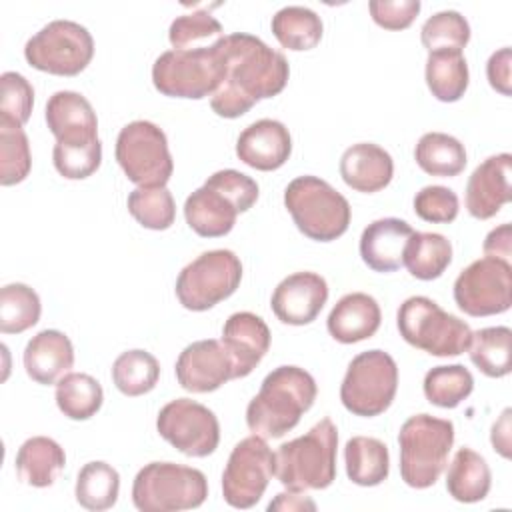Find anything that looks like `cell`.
I'll list each match as a JSON object with an SVG mask.
<instances>
[{
	"label": "cell",
	"mask_w": 512,
	"mask_h": 512,
	"mask_svg": "<svg viewBox=\"0 0 512 512\" xmlns=\"http://www.w3.org/2000/svg\"><path fill=\"white\" fill-rule=\"evenodd\" d=\"M224 78L210 98L222 118H238L256 102L278 96L290 76L288 60L258 36L234 32L220 38Z\"/></svg>",
	"instance_id": "cell-1"
},
{
	"label": "cell",
	"mask_w": 512,
	"mask_h": 512,
	"mask_svg": "<svg viewBox=\"0 0 512 512\" xmlns=\"http://www.w3.org/2000/svg\"><path fill=\"white\" fill-rule=\"evenodd\" d=\"M318 386L300 366H278L266 374L258 394L248 402L246 424L252 434L280 438L290 432L316 400Z\"/></svg>",
	"instance_id": "cell-2"
},
{
	"label": "cell",
	"mask_w": 512,
	"mask_h": 512,
	"mask_svg": "<svg viewBox=\"0 0 512 512\" xmlns=\"http://www.w3.org/2000/svg\"><path fill=\"white\" fill-rule=\"evenodd\" d=\"M338 430L330 418L316 422L304 436L284 442L274 454L278 482L294 492L324 490L336 478Z\"/></svg>",
	"instance_id": "cell-3"
},
{
	"label": "cell",
	"mask_w": 512,
	"mask_h": 512,
	"mask_svg": "<svg viewBox=\"0 0 512 512\" xmlns=\"http://www.w3.org/2000/svg\"><path fill=\"white\" fill-rule=\"evenodd\" d=\"M454 444V424L430 414L410 416L400 432V476L416 490L436 484Z\"/></svg>",
	"instance_id": "cell-4"
},
{
	"label": "cell",
	"mask_w": 512,
	"mask_h": 512,
	"mask_svg": "<svg viewBox=\"0 0 512 512\" xmlns=\"http://www.w3.org/2000/svg\"><path fill=\"white\" fill-rule=\"evenodd\" d=\"M284 206L296 228L316 242L340 238L350 224L348 200L318 176H298L284 190Z\"/></svg>",
	"instance_id": "cell-5"
},
{
	"label": "cell",
	"mask_w": 512,
	"mask_h": 512,
	"mask_svg": "<svg viewBox=\"0 0 512 512\" xmlns=\"http://www.w3.org/2000/svg\"><path fill=\"white\" fill-rule=\"evenodd\" d=\"M224 78L220 38L208 46L166 50L152 66L154 88L170 98L200 100L212 96Z\"/></svg>",
	"instance_id": "cell-6"
},
{
	"label": "cell",
	"mask_w": 512,
	"mask_h": 512,
	"mask_svg": "<svg viewBox=\"0 0 512 512\" xmlns=\"http://www.w3.org/2000/svg\"><path fill=\"white\" fill-rule=\"evenodd\" d=\"M208 480L202 470L176 462H150L138 470L132 502L140 512L192 510L204 504Z\"/></svg>",
	"instance_id": "cell-7"
},
{
	"label": "cell",
	"mask_w": 512,
	"mask_h": 512,
	"mask_svg": "<svg viewBox=\"0 0 512 512\" xmlns=\"http://www.w3.org/2000/svg\"><path fill=\"white\" fill-rule=\"evenodd\" d=\"M400 336L414 348L432 356H460L468 350L472 330L470 326L444 312L428 296L406 298L396 314Z\"/></svg>",
	"instance_id": "cell-8"
},
{
	"label": "cell",
	"mask_w": 512,
	"mask_h": 512,
	"mask_svg": "<svg viewBox=\"0 0 512 512\" xmlns=\"http://www.w3.org/2000/svg\"><path fill=\"white\" fill-rule=\"evenodd\" d=\"M398 390V366L384 350H366L352 358L340 386V400L348 412L372 418L386 412Z\"/></svg>",
	"instance_id": "cell-9"
},
{
	"label": "cell",
	"mask_w": 512,
	"mask_h": 512,
	"mask_svg": "<svg viewBox=\"0 0 512 512\" xmlns=\"http://www.w3.org/2000/svg\"><path fill=\"white\" fill-rule=\"evenodd\" d=\"M242 262L232 250H208L186 264L176 278V298L192 312H204L236 292Z\"/></svg>",
	"instance_id": "cell-10"
},
{
	"label": "cell",
	"mask_w": 512,
	"mask_h": 512,
	"mask_svg": "<svg viewBox=\"0 0 512 512\" xmlns=\"http://www.w3.org/2000/svg\"><path fill=\"white\" fill-rule=\"evenodd\" d=\"M94 56V40L88 28L74 20H52L24 46L26 62L54 76L80 74Z\"/></svg>",
	"instance_id": "cell-11"
},
{
	"label": "cell",
	"mask_w": 512,
	"mask_h": 512,
	"mask_svg": "<svg viewBox=\"0 0 512 512\" xmlns=\"http://www.w3.org/2000/svg\"><path fill=\"white\" fill-rule=\"evenodd\" d=\"M116 160L128 180L144 188L166 186L174 172L166 134L150 120H134L120 130Z\"/></svg>",
	"instance_id": "cell-12"
},
{
	"label": "cell",
	"mask_w": 512,
	"mask_h": 512,
	"mask_svg": "<svg viewBox=\"0 0 512 512\" xmlns=\"http://www.w3.org/2000/svg\"><path fill=\"white\" fill-rule=\"evenodd\" d=\"M274 474V452L262 436L240 440L222 472V496L232 508H252L264 496Z\"/></svg>",
	"instance_id": "cell-13"
},
{
	"label": "cell",
	"mask_w": 512,
	"mask_h": 512,
	"mask_svg": "<svg viewBox=\"0 0 512 512\" xmlns=\"http://www.w3.org/2000/svg\"><path fill=\"white\" fill-rule=\"evenodd\" d=\"M454 302L468 316L502 314L512 304V266L500 258H478L454 282Z\"/></svg>",
	"instance_id": "cell-14"
},
{
	"label": "cell",
	"mask_w": 512,
	"mask_h": 512,
	"mask_svg": "<svg viewBox=\"0 0 512 512\" xmlns=\"http://www.w3.org/2000/svg\"><path fill=\"white\" fill-rule=\"evenodd\" d=\"M158 434L178 452L204 458L218 448L220 424L216 414L190 398L170 400L156 418Z\"/></svg>",
	"instance_id": "cell-15"
},
{
	"label": "cell",
	"mask_w": 512,
	"mask_h": 512,
	"mask_svg": "<svg viewBox=\"0 0 512 512\" xmlns=\"http://www.w3.org/2000/svg\"><path fill=\"white\" fill-rule=\"evenodd\" d=\"M234 378V364L220 340H196L188 344L176 360L178 384L194 394L218 390Z\"/></svg>",
	"instance_id": "cell-16"
},
{
	"label": "cell",
	"mask_w": 512,
	"mask_h": 512,
	"mask_svg": "<svg viewBox=\"0 0 512 512\" xmlns=\"http://www.w3.org/2000/svg\"><path fill=\"white\" fill-rule=\"evenodd\" d=\"M328 300V284L316 272H294L272 292V312L282 324L304 326L318 318Z\"/></svg>",
	"instance_id": "cell-17"
},
{
	"label": "cell",
	"mask_w": 512,
	"mask_h": 512,
	"mask_svg": "<svg viewBox=\"0 0 512 512\" xmlns=\"http://www.w3.org/2000/svg\"><path fill=\"white\" fill-rule=\"evenodd\" d=\"M46 124L62 146H88L98 142V118L92 104L78 92L58 90L46 102Z\"/></svg>",
	"instance_id": "cell-18"
},
{
	"label": "cell",
	"mask_w": 512,
	"mask_h": 512,
	"mask_svg": "<svg viewBox=\"0 0 512 512\" xmlns=\"http://www.w3.org/2000/svg\"><path fill=\"white\" fill-rule=\"evenodd\" d=\"M512 156L508 152L486 158L474 168L466 184V210L478 220H488L510 202Z\"/></svg>",
	"instance_id": "cell-19"
},
{
	"label": "cell",
	"mask_w": 512,
	"mask_h": 512,
	"mask_svg": "<svg viewBox=\"0 0 512 512\" xmlns=\"http://www.w3.org/2000/svg\"><path fill=\"white\" fill-rule=\"evenodd\" d=\"M292 152V138L280 120L262 118L246 126L236 140V156L250 168L272 172L284 166Z\"/></svg>",
	"instance_id": "cell-20"
},
{
	"label": "cell",
	"mask_w": 512,
	"mask_h": 512,
	"mask_svg": "<svg viewBox=\"0 0 512 512\" xmlns=\"http://www.w3.org/2000/svg\"><path fill=\"white\" fill-rule=\"evenodd\" d=\"M234 364V378L248 376L270 348V328L254 312H234L222 326V340Z\"/></svg>",
	"instance_id": "cell-21"
},
{
	"label": "cell",
	"mask_w": 512,
	"mask_h": 512,
	"mask_svg": "<svg viewBox=\"0 0 512 512\" xmlns=\"http://www.w3.org/2000/svg\"><path fill=\"white\" fill-rule=\"evenodd\" d=\"M414 234L412 226L400 218H380L370 222L360 236V256L374 272H394L404 266V248Z\"/></svg>",
	"instance_id": "cell-22"
},
{
	"label": "cell",
	"mask_w": 512,
	"mask_h": 512,
	"mask_svg": "<svg viewBox=\"0 0 512 512\" xmlns=\"http://www.w3.org/2000/svg\"><path fill=\"white\" fill-rule=\"evenodd\" d=\"M340 176L356 192L374 194L386 188L394 176L392 156L374 142H358L344 150Z\"/></svg>",
	"instance_id": "cell-23"
},
{
	"label": "cell",
	"mask_w": 512,
	"mask_h": 512,
	"mask_svg": "<svg viewBox=\"0 0 512 512\" xmlns=\"http://www.w3.org/2000/svg\"><path fill=\"white\" fill-rule=\"evenodd\" d=\"M26 374L42 386L56 384L74 364L70 338L60 330H42L32 336L22 354Z\"/></svg>",
	"instance_id": "cell-24"
},
{
	"label": "cell",
	"mask_w": 512,
	"mask_h": 512,
	"mask_svg": "<svg viewBox=\"0 0 512 512\" xmlns=\"http://www.w3.org/2000/svg\"><path fill=\"white\" fill-rule=\"evenodd\" d=\"M382 312L376 302L366 292L344 294L328 314L326 328L330 336L342 344L362 342L372 338L380 328Z\"/></svg>",
	"instance_id": "cell-25"
},
{
	"label": "cell",
	"mask_w": 512,
	"mask_h": 512,
	"mask_svg": "<svg viewBox=\"0 0 512 512\" xmlns=\"http://www.w3.org/2000/svg\"><path fill=\"white\" fill-rule=\"evenodd\" d=\"M238 214L236 204L208 182L196 188L184 202L186 224L204 238L226 236L234 228Z\"/></svg>",
	"instance_id": "cell-26"
},
{
	"label": "cell",
	"mask_w": 512,
	"mask_h": 512,
	"mask_svg": "<svg viewBox=\"0 0 512 512\" xmlns=\"http://www.w3.org/2000/svg\"><path fill=\"white\" fill-rule=\"evenodd\" d=\"M18 478L34 488L52 486L66 466L64 448L48 436H32L16 452Z\"/></svg>",
	"instance_id": "cell-27"
},
{
	"label": "cell",
	"mask_w": 512,
	"mask_h": 512,
	"mask_svg": "<svg viewBox=\"0 0 512 512\" xmlns=\"http://www.w3.org/2000/svg\"><path fill=\"white\" fill-rule=\"evenodd\" d=\"M490 486H492V474L486 460L472 448L462 446L454 454L448 466V474H446L448 494L458 502L474 504L488 496Z\"/></svg>",
	"instance_id": "cell-28"
},
{
	"label": "cell",
	"mask_w": 512,
	"mask_h": 512,
	"mask_svg": "<svg viewBox=\"0 0 512 512\" xmlns=\"http://www.w3.org/2000/svg\"><path fill=\"white\" fill-rule=\"evenodd\" d=\"M346 476L358 486H378L388 478V446L372 436H354L344 446Z\"/></svg>",
	"instance_id": "cell-29"
},
{
	"label": "cell",
	"mask_w": 512,
	"mask_h": 512,
	"mask_svg": "<svg viewBox=\"0 0 512 512\" xmlns=\"http://www.w3.org/2000/svg\"><path fill=\"white\" fill-rule=\"evenodd\" d=\"M452 262V244L438 232H414L404 248V266L418 280H436Z\"/></svg>",
	"instance_id": "cell-30"
},
{
	"label": "cell",
	"mask_w": 512,
	"mask_h": 512,
	"mask_svg": "<svg viewBox=\"0 0 512 512\" xmlns=\"http://www.w3.org/2000/svg\"><path fill=\"white\" fill-rule=\"evenodd\" d=\"M426 84L432 96L440 102H456L468 88V64L458 50L428 52L426 58Z\"/></svg>",
	"instance_id": "cell-31"
},
{
	"label": "cell",
	"mask_w": 512,
	"mask_h": 512,
	"mask_svg": "<svg viewBox=\"0 0 512 512\" xmlns=\"http://www.w3.org/2000/svg\"><path fill=\"white\" fill-rule=\"evenodd\" d=\"M416 164L430 176H458L466 166L464 144L446 132H426L414 148Z\"/></svg>",
	"instance_id": "cell-32"
},
{
	"label": "cell",
	"mask_w": 512,
	"mask_h": 512,
	"mask_svg": "<svg viewBox=\"0 0 512 512\" xmlns=\"http://www.w3.org/2000/svg\"><path fill=\"white\" fill-rule=\"evenodd\" d=\"M466 352L482 374L502 378L512 370V330L508 326L480 328L472 332Z\"/></svg>",
	"instance_id": "cell-33"
},
{
	"label": "cell",
	"mask_w": 512,
	"mask_h": 512,
	"mask_svg": "<svg viewBox=\"0 0 512 512\" xmlns=\"http://www.w3.org/2000/svg\"><path fill=\"white\" fill-rule=\"evenodd\" d=\"M276 40L294 52L312 50L322 40V18L308 6H284L270 22Z\"/></svg>",
	"instance_id": "cell-34"
},
{
	"label": "cell",
	"mask_w": 512,
	"mask_h": 512,
	"mask_svg": "<svg viewBox=\"0 0 512 512\" xmlns=\"http://www.w3.org/2000/svg\"><path fill=\"white\" fill-rule=\"evenodd\" d=\"M120 492V474L114 466L102 460L84 464L76 476V502L92 512L108 510L116 504Z\"/></svg>",
	"instance_id": "cell-35"
},
{
	"label": "cell",
	"mask_w": 512,
	"mask_h": 512,
	"mask_svg": "<svg viewBox=\"0 0 512 512\" xmlns=\"http://www.w3.org/2000/svg\"><path fill=\"white\" fill-rule=\"evenodd\" d=\"M58 410L70 420H88L92 418L102 402L104 390L96 378L84 372H68L56 382L54 392Z\"/></svg>",
	"instance_id": "cell-36"
},
{
	"label": "cell",
	"mask_w": 512,
	"mask_h": 512,
	"mask_svg": "<svg viewBox=\"0 0 512 512\" xmlns=\"http://www.w3.org/2000/svg\"><path fill=\"white\" fill-rule=\"evenodd\" d=\"M160 378L158 360L140 348L122 352L112 364L114 386L124 396H142L150 392Z\"/></svg>",
	"instance_id": "cell-37"
},
{
	"label": "cell",
	"mask_w": 512,
	"mask_h": 512,
	"mask_svg": "<svg viewBox=\"0 0 512 512\" xmlns=\"http://www.w3.org/2000/svg\"><path fill=\"white\" fill-rule=\"evenodd\" d=\"M42 304L34 288L12 282L0 290V332L20 334L40 320Z\"/></svg>",
	"instance_id": "cell-38"
},
{
	"label": "cell",
	"mask_w": 512,
	"mask_h": 512,
	"mask_svg": "<svg viewBox=\"0 0 512 512\" xmlns=\"http://www.w3.org/2000/svg\"><path fill=\"white\" fill-rule=\"evenodd\" d=\"M424 396L438 408H456L474 390V378L462 364L434 366L424 376Z\"/></svg>",
	"instance_id": "cell-39"
},
{
	"label": "cell",
	"mask_w": 512,
	"mask_h": 512,
	"mask_svg": "<svg viewBox=\"0 0 512 512\" xmlns=\"http://www.w3.org/2000/svg\"><path fill=\"white\" fill-rule=\"evenodd\" d=\"M128 212L148 230H168L176 218V204L166 186H138L128 194Z\"/></svg>",
	"instance_id": "cell-40"
},
{
	"label": "cell",
	"mask_w": 512,
	"mask_h": 512,
	"mask_svg": "<svg viewBox=\"0 0 512 512\" xmlns=\"http://www.w3.org/2000/svg\"><path fill=\"white\" fill-rule=\"evenodd\" d=\"M32 168L30 142L22 126L0 120V184L12 186L22 182Z\"/></svg>",
	"instance_id": "cell-41"
},
{
	"label": "cell",
	"mask_w": 512,
	"mask_h": 512,
	"mask_svg": "<svg viewBox=\"0 0 512 512\" xmlns=\"http://www.w3.org/2000/svg\"><path fill=\"white\" fill-rule=\"evenodd\" d=\"M420 40L428 52H440V50L462 52V48L470 40V24L460 12L442 10L432 14L422 24Z\"/></svg>",
	"instance_id": "cell-42"
},
{
	"label": "cell",
	"mask_w": 512,
	"mask_h": 512,
	"mask_svg": "<svg viewBox=\"0 0 512 512\" xmlns=\"http://www.w3.org/2000/svg\"><path fill=\"white\" fill-rule=\"evenodd\" d=\"M222 24L208 10H192L172 20L168 40L174 50H188L204 46V40L222 38Z\"/></svg>",
	"instance_id": "cell-43"
},
{
	"label": "cell",
	"mask_w": 512,
	"mask_h": 512,
	"mask_svg": "<svg viewBox=\"0 0 512 512\" xmlns=\"http://www.w3.org/2000/svg\"><path fill=\"white\" fill-rule=\"evenodd\" d=\"M34 88L18 72H4L0 76V120L24 126L32 114Z\"/></svg>",
	"instance_id": "cell-44"
},
{
	"label": "cell",
	"mask_w": 512,
	"mask_h": 512,
	"mask_svg": "<svg viewBox=\"0 0 512 512\" xmlns=\"http://www.w3.org/2000/svg\"><path fill=\"white\" fill-rule=\"evenodd\" d=\"M52 162L60 176L68 180H84L92 176L102 162V142L88 146H62L54 144Z\"/></svg>",
	"instance_id": "cell-45"
},
{
	"label": "cell",
	"mask_w": 512,
	"mask_h": 512,
	"mask_svg": "<svg viewBox=\"0 0 512 512\" xmlns=\"http://www.w3.org/2000/svg\"><path fill=\"white\" fill-rule=\"evenodd\" d=\"M460 210V202L454 190L446 186H424L414 196V212L424 222L432 224H448L456 220Z\"/></svg>",
	"instance_id": "cell-46"
},
{
	"label": "cell",
	"mask_w": 512,
	"mask_h": 512,
	"mask_svg": "<svg viewBox=\"0 0 512 512\" xmlns=\"http://www.w3.org/2000/svg\"><path fill=\"white\" fill-rule=\"evenodd\" d=\"M206 182L216 186L218 190H222L236 204L240 214L250 210L258 200L260 190H258L256 180L240 170H234V168L218 170L212 176H208Z\"/></svg>",
	"instance_id": "cell-47"
},
{
	"label": "cell",
	"mask_w": 512,
	"mask_h": 512,
	"mask_svg": "<svg viewBox=\"0 0 512 512\" xmlns=\"http://www.w3.org/2000/svg\"><path fill=\"white\" fill-rule=\"evenodd\" d=\"M420 6V0H372L368 10L378 26L386 30H404L414 22Z\"/></svg>",
	"instance_id": "cell-48"
},
{
	"label": "cell",
	"mask_w": 512,
	"mask_h": 512,
	"mask_svg": "<svg viewBox=\"0 0 512 512\" xmlns=\"http://www.w3.org/2000/svg\"><path fill=\"white\" fill-rule=\"evenodd\" d=\"M510 62H512V50L508 46L496 50L486 62L488 82L502 96L512 94V90H510Z\"/></svg>",
	"instance_id": "cell-49"
},
{
	"label": "cell",
	"mask_w": 512,
	"mask_h": 512,
	"mask_svg": "<svg viewBox=\"0 0 512 512\" xmlns=\"http://www.w3.org/2000/svg\"><path fill=\"white\" fill-rule=\"evenodd\" d=\"M482 248H484V254L490 256V258L508 260L510 254H512V228H510V224H500L498 228L490 230Z\"/></svg>",
	"instance_id": "cell-50"
},
{
	"label": "cell",
	"mask_w": 512,
	"mask_h": 512,
	"mask_svg": "<svg viewBox=\"0 0 512 512\" xmlns=\"http://www.w3.org/2000/svg\"><path fill=\"white\" fill-rule=\"evenodd\" d=\"M490 440H492L494 450H496L500 456L510 458V408H506V410L502 412L500 420L494 422Z\"/></svg>",
	"instance_id": "cell-51"
},
{
	"label": "cell",
	"mask_w": 512,
	"mask_h": 512,
	"mask_svg": "<svg viewBox=\"0 0 512 512\" xmlns=\"http://www.w3.org/2000/svg\"><path fill=\"white\" fill-rule=\"evenodd\" d=\"M268 510H316V504L308 496L288 490L276 494V498L268 504Z\"/></svg>",
	"instance_id": "cell-52"
}]
</instances>
